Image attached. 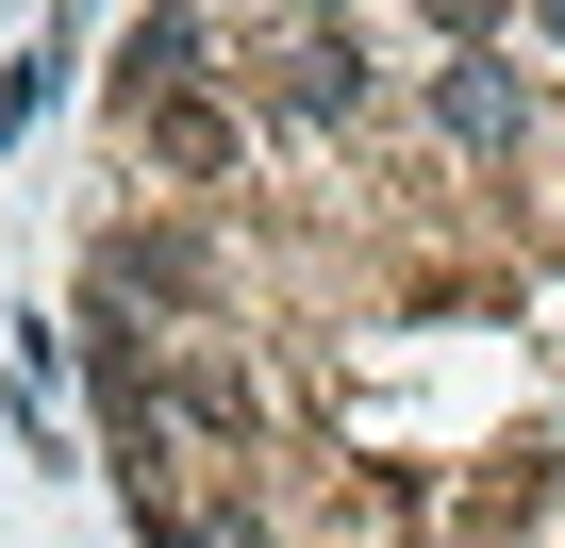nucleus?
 <instances>
[{
  "instance_id": "nucleus-1",
  "label": "nucleus",
  "mask_w": 565,
  "mask_h": 548,
  "mask_svg": "<svg viewBox=\"0 0 565 548\" xmlns=\"http://www.w3.org/2000/svg\"><path fill=\"white\" fill-rule=\"evenodd\" d=\"M433 117H449V150H515V133H532V84L466 34V67H433Z\"/></svg>"
},
{
  "instance_id": "nucleus-2",
  "label": "nucleus",
  "mask_w": 565,
  "mask_h": 548,
  "mask_svg": "<svg viewBox=\"0 0 565 548\" xmlns=\"http://www.w3.org/2000/svg\"><path fill=\"white\" fill-rule=\"evenodd\" d=\"M366 34H300V117H366Z\"/></svg>"
},
{
  "instance_id": "nucleus-3",
  "label": "nucleus",
  "mask_w": 565,
  "mask_h": 548,
  "mask_svg": "<svg viewBox=\"0 0 565 548\" xmlns=\"http://www.w3.org/2000/svg\"><path fill=\"white\" fill-rule=\"evenodd\" d=\"M548 51H565V18H548Z\"/></svg>"
}]
</instances>
